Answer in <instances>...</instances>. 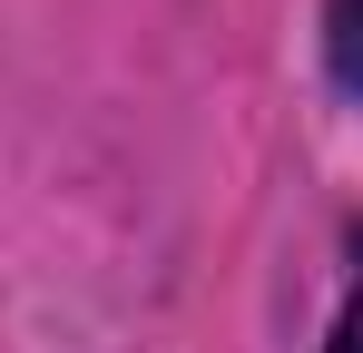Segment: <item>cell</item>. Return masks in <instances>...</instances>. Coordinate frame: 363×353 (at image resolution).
Here are the masks:
<instances>
[{"label":"cell","instance_id":"cell-1","mask_svg":"<svg viewBox=\"0 0 363 353\" xmlns=\"http://www.w3.org/2000/svg\"><path fill=\"white\" fill-rule=\"evenodd\" d=\"M324 59H334V79L363 99V0H334V10H324Z\"/></svg>","mask_w":363,"mask_h":353},{"label":"cell","instance_id":"cell-2","mask_svg":"<svg viewBox=\"0 0 363 353\" xmlns=\"http://www.w3.org/2000/svg\"><path fill=\"white\" fill-rule=\"evenodd\" d=\"M324 353H363V226H354V285H344V314H334V344Z\"/></svg>","mask_w":363,"mask_h":353}]
</instances>
